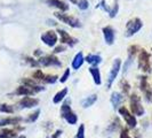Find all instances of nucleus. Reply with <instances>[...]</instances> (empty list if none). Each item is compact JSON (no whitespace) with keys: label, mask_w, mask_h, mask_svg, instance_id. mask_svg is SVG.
I'll return each instance as SVG.
<instances>
[{"label":"nucleus","mask_w":152,"mask_h":138,"mask_svg":"<svg viewBox=\"0 0 152 138\" xmlns=\"http://www.w3.org/2000/svg\"><path fill=\"white\" fill-rule=\"evenodd\" d=\"M138 67L142 71L151 73V66H150V54L145 50H141L138 53Z\"/></svg>","instance_id":"1"},{"label":"nucleus","mask_w":152,"mask_h":138,"mask_svg":"<svg viewBox=\"0 0 152 138\" xmlns=\"http://www.w3.org/2000/svg\"><path fill=\"white\" fill-rule=\"evenodd\" d=\"M130 108H132V114L133 115L141 116V115L144 114V108L141 105V99L135 93H133L130 96Z\"/></svg>","instance_id":"2"},{"label":"nucleus","mask_w":152,"mask_h":138,"mask_svg":"<svg viewBox=\"0 0 152 138\" xmlns=\"http://www.w3.org/2000/svg\"><path fill=\"white\" fill-rule=\"evenodd\" d=\"M142 27H143V23H142V21L140 19H137V17L128 21V23L126 24V36L129 37V36L135 35Z\"/></svg>","instance_id":"3"},{"label":"nucleus","mask_w":152,"mask_h":138,"mask_svg":"<svg viewBox=\"0 0 152 138\" xmlns=\"http://www.w3.org/2000/svg\"><path fill=\"white\" fill-rule=\"evenodd\" d=\"M61 114H62V116L68 121V123H70V124H76L77 121H78L77 115L71 111V108H70L68 102L63 104V106L61 107Z\"/></svg>","instance_id":"4"},{"label":"nucleus","mask_w":152,"mask_h":138,"mask_svg":"<svg viewBox=\"0 0 152 138\" xmlns=\"http://www.w3.org/2000/svg\"><path fill=\"white\" fill-rule=\"evenodd\" d=\"M55 16L63 23L69 24L70 27H73V28L80 27L79 20L76 19V17H73V16H70V15H68V14H63V13H55Z\"/></svg>","instance_id":"5"},{"label":"nucleus","mask_w":152,"mask_h":138,"mask_svg":"<svg viewBox=\"0 0 152 138\" xmlns=\"http://www.w3.org/2000/svg\"><path fill=\"white\" fill-rule=\"evenodd\" d=\"M119 113H120V115H122V117L125 119V121L128 124L129 128H135L136 127L137 124L136 119H135V116L132 114V113H129V111L127 108L126 107L119 108Z\"/></svg>","instance_id":"6"},{"label":"nucleus","mask_w":152,"mask_h":138,"mask_svg":"<svg viewBox=\"0 0 152 138\" xmlns=\"http://www.w3.org/2000/svg\"><path fill=\"white\" fill-rule=\"evenodd\" d=\"M120 65H121V61L120 59H115L113 62V66L111 68V71H110V75H109V79H107V88H110L113 81L115 79V77L118 76V73H119V69H120Z\"/></svg>","instance_id":"7"},{"label":"nucleus","mask_w":152,"mask_h":138,"mask_svg":"<svg viewBox=\"0 0 152 138\" xmlns=\"http://www.w3.org/2000/svg\"><path fill=\"white\" fill-rule=\"evenodd\" d=\"M41 40L48 46H54L57 42V36L54 31H46L44 35H41Z\"/></svg>","instance_id":"8"},{"label":"nucleus","mask_w":152,"mask_h":138,"mask_svg":"<svg viewBox=\"0 0 152 138\" xmlns=\"http://www.w3.org/2000/svg\"><path fill=\"white\" fill-rule=\"evenodd\" d=\"M39 65H42L46 67H48V66H61V62L54 55H47V56H44L39 60Z\"/></svg>","instance_id":"9"},{"label":"nucleus","mask_w":152,"mask_h":138,"mask_svg":"<svg viewBox=\"0 0 152 138\" xmlns=\"http://www.w3.org/2000/svg\"><path fill=\"white\" fill-rule=\"evenodd\" d=\"M141 90L143 91V93L146 97V100L148 101H151L152 99V89L149 86L148 84V78L145 76L141 77Z\"/></svg>","instance_id":"10"},{"label":"nucleus","mask_w":152,"mask_h":138,"mask_svg":"<svg viewBox=\"0 0 152 138\" xmlns=\"http://www.w3.org/2000/svg\"><path fill=\"white\" fill-rule=\"evenodd\" d=\"M57 32H58L60 36H61V43L68 44V45H70V46H73L77 44V39H75L73 37H71L68 32H65L64 30H61V29L57 31Z\"/></svg>","instance_id":"11"},{"label":"nucleus","mask_w":152,"mask_h":138,"mask_svg":"<svg viewBox=\"0 0 152 138\" xmlns=\"http://www.w3.org/2000/svg\"><path fill=\"white\" fill-rule=\"evenodd\" d=\"M39 102L38 99H34V98H30V97H24L21 101H20V105L23 108H31L37 106Z\"/></svg>","instance_id":"12"},{"label":"nucleus","mask_w":152,"mask_h":138,"mask_svg":"<svg viewBox=\"0 0 152 138\" xmlns=\"http://www.w3.org/2000/svg\"><path fill=\"white\" fill-rule=\"evenodd\" d=\"M103 33H104V39L107 42V44L112 45L114 42V31L111 27H105L103 28Z\"/></svg>","instance_id":"13"},{"label":"nucleus","mask_w":152,"mask_h":138,"mask_svg":"<svg viewBox=\"0 0 152 138\" xmlns=\"http://www.w3.org/2000/svg\"><path fill=\"white\" fill-rule=\"evenodd\" d=\"M15 93L16 94H21V96H31V94H34L36 91L32 88H30V86L24 85V86H20L15 91Z\"/></svg>","instance_id":"14"},{"label":"nucleus","mask_w":152,"mask_h":138,"mask_svg":"<svg viewBox=\"0 0 152 138\" xmlns=\"http://www.w3.org/2000/svg\"><path fill=\"white\" fill-rule=\"evenodd\" d=\"M50 6H54V7H57L58 9H61V10H68L69 9V6L65 4V2H63L61 0H46Z\"/></svg>","instance_id":"15"},{"label":"nucleus","mask_w":152,"mask_h":138,"mask_svg":"<svg viewBox=\"0 0 152 138\" xmlns=\"http://www.w3.org/2000/svg\"><path fill=\"white\" fill-rule=\"evenodd\" d=\"M84 60H85V59H84V55H83V53H81V52H79V53L75 56L73 61H72V68H73V69H79L81 66H83Z\"/></svg>","instance_id":"16"},{"label":"nucleus","mask_w":152,"mask_h":138,"mask_svg":"<svg viewBox=\"0 0 152 138\" xmlns=\"http://www.w3.org/2000/svg\"><path fill=\"white\" fill-rule=\"evenodd\" d=\"M22 119L21 117H7V119H1L0 120V127L2 125H8V124H17L18 122H21Z\"/></svg>","instance_id":"17"},{"label":"nucleus","mask_w":152,"mask_h":138,"mask_svg":"<svg viewBox=\"0 0 152 138\" xmlns=\"http://www.w3.org/2000/svg\"><path fill=\"white\" fill-rule=\"evenodd\" d=\"M89 73L91 74L93 78H94V82H95V84L99 85L101 83H102V81H101V74H99V68L91 67V68H89Z\"/></svg>","instance_id":"18"},{"label":"nucleus","mask_w":152,"mask_h":138,"mask_svg":"<svg viewBox=\"0 0 152 138\" xmlns=\"http://www.w3.org/2000/svg\"><path fill=\"white\" fill-rule=\"evenodd\" d=\"M86 61L93 66H97L99 62L102 61V58L99 55H96V54H89L86 56Z\"/></svg>","instance_id":"19"},{"label":"nucleus","mask_w":152,"mask_h":138,"mask_svg":"<svg viewBox=\"0 0 152 138\" xmlns=\"http://www.w3.org/2000/svg\"><path fill=\"white\" fill-rule=\"evenodd\" d=\"M122 100H124L122 94L118 93V92H113V93H112V97H111V102H112V105H113L114 108L118 107V106L120 105V102H121Z\"/></svg>","instance_id":"20"},{"label":"nucleus","mask_w":152,"mask_h":138,"mask_svg":"<svg viewBox=\"0 0 152 138\" xmlns=\"http://www.w3.org/2000/svg\"><path fill=\"white\" fill-rule=\"evenodd\" d=\"M66 93H68V89H63V90H61L60 92H57L53 99L54 104H58V102H61V100L64 99V97L66 96Z\"/></svg>","instance_id":"21"},{"label":"nucleus","mask_w":152,"mask_h":138,"mask_svg":"<svg viewBox=\"0 0 152 138\" xmlns=\"http://www.w3.org/2000/svg\"><path fill=\"white\" fill-rule=\"evenodd\" d=\"M96 100H97V96H96V94H93L91 97H88V98H86V99L83 100V107L84 108L91 107Z\"/></svg>","instance_id":"22"},{"label":"nucleus","mask_w":152,"mask_h":138,"mask_svg":"<svg viewBox=\"0 0 152 138\" xmlns=\"http://www.w3.org/2000/svg\"><path fill=\"white\" fill-rule=\"evenodd\" d=\"M16 136V131L12 129H4L0 131V138H14Z\"/></svg>","instance_id":"23"},{"label":"nucleus","mask_w":152,"mask_h":138,"mask_svg":"<svg viewBox=\"0 0 152 138\" xmlns=\"http://www.w3.org/2000/svg\"><path fill=\"white\" fill-rule=\"evenodd\" d=\"M0 112H4V113H13L14 109H13L12 106H9V105L2 104V105H0Z\"/></svg>","instance_id":"24"},{"label":"nucleus","mask_w":152,"mask_h":138,"mask_svg":"<svg viewBox=\"0 0 152 138\" xmlns=\"http://www.w3.org/2000/svg\"><path fill=\"white\" fill-rule=\"evenodd\" d=\"M75 138H85V125L84 124H80L79 129L77 131V135Z\"/></svg>","instance_id":"25"},{"label":"nucleus","mask_w":152,"mask_h":138,"mask_svg":"<svg viewBox=\"0 0 152 138\" xmlns=\"http://www.w3.org/2000/svg\"><path fill=\"white\" fill-rule=\"evenodd\" d=\"M56 79H57V76H55V75H53V76H50V75H47L46 76L45 75V78H44L42 82H46V83H55Z\"/></svg>","instance_id":"26"},{"label":"nucleus","mask_w":152,"mask_h":138,"mask_svg":"<svg viewBox=\"0 0 152 138\" xmlns=\"http://www.w3.org/2000/svg\"><path fill=\"white\" fill-rule=\"evenodd\" d=\"M88 6H89V2L87 0H79L78 1V7L80 9H87Z\"/></svg>","instance_id":"27"},{"label":"nucleus","mask_w":152,"mask_h":138,"mask_svg":"<svg viewBox=\"0 0 152 138\" xmlns=\"http://www.w3.org/2000/svg\"><path fill=\"white\" fill-rule=\"evenodd\" d=\"M33 77H34L36 79H38V81H44V78H45V74H44L41 70H37V71L33 74Z\"/></svg>","instance_id":"28"},{"label":"nucleus","mask_w":152,"mask_h":138,"mask_svg":"<svg viewBox=\"0 0 152 138\" xmlns=\"http://www.w3.org/2000/svg\"><path fill=\"white\" fill-rule=\"evenodd\" d=\"M39 114H40V111H36L33 114H30V116H29V119H28V121L29 122H34L37 119H38V116H39Z\"/></svg>","instance_id":"29"},{"label":"nucleus","mask_w":152,"mask_h":138,"mask_svg":"<svg viewBox=\"0 0 152 138\" xmlns=\"http://www.w3.org/2000/svg\"><path fill=\"white\" fill-rule=\"evenodd\" d=\"M69 76H70V69H66L65 71H64V74H63V76L61 77V83H65L66 81H68Z\"/></svg>","instance_id":"30"},{"label":"nucleus","mask_w":152,"mask_h":138,"mask_svg":"<svg viewBox=\"0 0 152 138\" xmlns=\"http://www.w3.org/2000/svg\"><path fill=\"white\" fill-rule=\"evenodd\" d=\"M120 138H130L129 132H128V129H127V128H122V129H121Z\"/></svg>","instance_id":"31"},{"label":"nucleus","mask_w":152,"mask_h":138,"mask_svg":"<svg viewBox=\"0 0 152 138\" xmlns=\"http://www.w3.org/2000/svg\"><path fill=\"white\" fill-rule=\"evenodd\" d=\"M136 50H137V46H130V47H129V54H130V56H132V55H135V54H136Z\"/></svg>","instance_id":"32"},{"label":"nucleus","mask_w":152,"mask_h":138,"mask_svg":"<svg viewBox=\"0 0 152 138\" xmlns=\"http://www.w3.org/2000/svg\"><path fill=\"white\" fill-rule=\"evenodd\" d=\"M122 90H124V92L127 94L128 93V91H129V85H128V83L127 82H125V86L122 88Z\"/></svg>","instance_id":"33"},{"label":"nucleus","mask_w":152,"mask_h":138,"mask_svg":"<svg viewBox=\"0 0 152 138\" xmlns=\"http://www.w3.org/2000/svg\"><path fill=\"white\" fill-rule=\"evenodd\" d=\"M63 51H64V47H63V46H58V47L55 48L54 52H55V53H60V52H63Z\"/></svg>","instance_id":"34"},{"label":"nucleus","mask_w":152,"mask_h":138,"mask_svg":"<svg viewBox=\"0 0 152 138\" xmlns=\"http://www.w3.org/2000/svg\"><path fill=\"white\" fill-rule=\"evenodd\" d=\"M61 134H62L61 130H56V132H55L53 136H52V138H58L60 136H61Z\"/></svg>","instance_id":"35"},{"label":"nucleus","mask_w":152,"mask_h":138,"mask_svg":"<svg viewBox=\"0 0 152 138\" xmlns=\"http://www.w3.org/2000/svg\"><path fill=\"white\" fill-rule=\"evenodd\" d=\"M135 138H141V135H140V132H138V131H137L136 135H135Z\"/></svg>","instance_id":"36"},{"label":"nucleus","mask_w":152,"mask_h":138,"mask_svg":"<svg viewBox=\"0 0 152 138\" xmlns=\"http://www.w3.org/2000/svg\"><path fill=\"white\" fill-rule=\"evenodd\" d=\"M17 138H25V136H20V137H17Z\"/></svg>","instance_id":"37"},{"label":"nucleus","mask_w":152,"mask_h":138,"mask_svg":"<svg viewBox=\"0 0 152 138\" xmlns=\"http://www.w3.org/2000/svg\"><path fill=\"white\" fill-rule=\"evenodd\" d=\"M71 1H72V2H76V0H71Z\"/></svg>","instance_id":"38"}]
</instances>
